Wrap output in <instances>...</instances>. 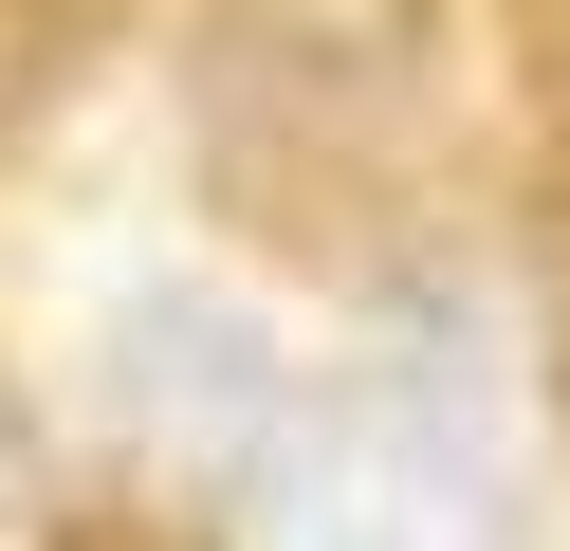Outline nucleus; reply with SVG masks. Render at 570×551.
<instances>
[{
  "label": "nucleus",
  "instance_id": "obj_1",
  "mask_svg": "<svg viewBox=\"0 0 570 551\" xmlns=\"http://www.w3.org/2000/svg\"><path fill=\"white\" fill-rule=\"evenodd\" d=\"M258 551H497V478H479V441H460V404L405 386V367H368V386H332L313 423H276Z\"/></svg>",
  "mask_w": 570,
  "mask_h": 551
},
{
  "label": "nucleus",
  "instance_id": "obj_2",
  "mask_svg": "<svg viewBox=\"0 0 570 551\" xmlns=\"http://www.w3.org/2000/svg\"><path fill=\"white\" fill-rule=\"evenodd\" d=\"M111 404H129V441H148V460L185 478V496H258L276 423H295L276 350L222 313V294H148V313L111 331Z\"/></svg>",
  "mask_w": 570,
  "mask_h": 551
},
{
  "label": "nucleus",
  "instance_id": "obj_3",
  "mask_svg": "<svg viewBox=\"0 0 570 551\" xmlns=\"http://www.w3.org/2000/svg\"><path fill=\"white\" fill-rule=\"evenodd\" d=\"M0 551H38V441H19V404H0Z\"/></svg>",
  "mask_w": 570,
  "mask_h": 551
},
{
  "label": "nucleus",
  "instance_id": "obj_4",
  "mask_svg": "<svg viewBox=\"0 0 570 551\" xmlns=\"http://www.w3.org/2000/svg\"><path fill=\"white\" fill-rule=\"evenodd\" d=\"M92 551H148V533H92Z\"/></svg>",
  "mask_w": 570,
  "mask_h": 551
}]
</instances>
